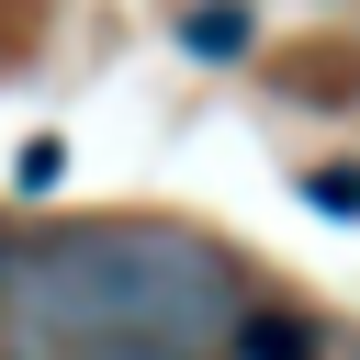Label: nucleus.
Instances as JSON below:
<instances>
[{"instance_id":"1","label":"nucleus","mask_w":360,"mask_h":360,"mask_svg":"<svg viewBox=\"0 0 360 360\" xmlns=\"http://www.w3.org/2000/svg\"><path fill=\"white\" fill-rule=\"evenodd\" d=\"M11 304L45 360H202L236 326V259L180 225H68L11 259Z\"/></svg>"},{"instance_id":"2","label":"nucleus","mask_w":360,"mask_h":360,"mask_svg":"<svg viewBox=\"0 0 360 360\" xmlns=\"http://www.w3.org/2000/svg\"><path fill=\"white\" fill-rule=\"evenodd\" d=\"M236 360H315V338H304V315H281V304H236Z\"/></svg>"},{"instance_id":"3","label":"nucleus","mask_w":360,"mask_h":360,"mask_svg":"<svg viewBox=\"0 0 360 360\" xmlns=\"http://www.w3.org/2000/svg\"><path fill=\"white\" fill-rule=\"evenodd\" d=\"M236 45H248V11H202L191 22V56H236Z\"/></svg>"},{"instance_id":"4","label":"nucleus","mask_w":360,"mask_h":360,"mask_svg":"<svg viewBox=\"0 0 360 360\" xmlns=\"http://www.w3.org/2000/svg\"><path fill=\"white\" fill-rule=\"evenodd\" d=\"M315 202L326 214H360V169H315Z\"/></svg>"}]
</instances>
